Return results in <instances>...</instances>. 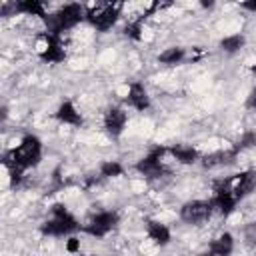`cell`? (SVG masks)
Listing matches in <instances>:
<instances>
[{"label":"cell","mask_w":256,"mask_h":256,"mask_svg":"<svg viewBox=\"0 0 256 256\" xmlns=\"http://www.w3.org/2000/svg\"><path fill=\"white\" fill-rule=\"evenodd\" d=\"M42 158V142L34 134H26L16 148H10L2 156V164L6 170H26L38 166Z\"/></svg>","instance_id":"obj_1"},{"label":"cell","mask_w":256,"mask_h":256,"mask_svg":"<svg viewBox=\"0 0 256 256\" xmlns=\"http://www.w3.org/2000/svg\"><path fill=\"white\" fill-rule=\"evenodd\" d=\"M86 18V8L82 4H66L60 10H56L54 14H50L44 22H46V32L60 36L64 30L74 28L76 24H80Z\"/></svg>","instance_id":"obj_2"},{"label":"cell","mask_w":256,"mask_h":256,"mask_svg":"<svg viewBox=\"0 0 256 256\" xmlns=\"http://www.w3.org/2000/svg\"><path fill=\"white\" fill-rule=\"evenodd\" d=\"M120 10H122V4H118V2H96L86 8V20L96 30L106 32L116 24Z\"/></svg>","instance_id":"obj_3"},{"label":"cell","mask_w":256,"mask_h":256,"mask_svg":"<svg viewBox=\"0 0 256 256\" xmlns=\"http://www.w3.org/2000/svg\"><path fill=\"white\" fill-rule=\"evenodd\" d=\"M166 152H168V148H164V146L152 148L142 160L136 162V170L140 174H144L146 178H160V176H164L168 172L166 166H164V162H162V156Z\"/></svg>","instance_id":"obj_4"},{"label":"cell","mask_w":256,"mask_h":256,"mask_svg":"<svg viewBox=\"0 0 256 256\" xmlns=\"http://www.w3.org/2000/svg\"><path fill=\"white\" fill-rule=\"evenodd\" d=\"M116 224H118V212H114V210H104V212L94 214V216L82 226V230H84L86 234H90V236L102 238V236H106L108 232H112V230L116 228Z\"/></svg>","instance_id":"obj_5"},{"label":"cell","mask_w":256,"mask_h":256,"mask_svg":"<svg viewBox=\"0 0 256 256\" xmlns=\"http://www.w3.org/2000/svg\"><path fill=\"white\" fill-rule=\"evenodd\" d=\"M214 212L212 200H190L180 208V218L186 224H202Z\"/></svg>","instance_id":"obj_6"},{"label":"cell","mask_w":256,"mask_h":256,"mask_svg":"<svg viewBox=\"0 0 256 256\" xmlns=\"http://www.w3.org/2000/svg\"><path fill=\"white\" fill-rule=\"evenodd\" d=\"M78 228H80V224L76 222V218L70 212H66V214L52 216L50 220L42 222L40 232L44 236H64V234H70V232H74Z\"/></svg>","instance_id":"obj_7"},{"label":"cell","mask_w":256,"mask_h":256,"mask_svg":"<svg viewBox=\"0 0 256 256\" xmlns=\"http://www.w3.org/2000/svg\"><path fill=\"white\" fill-rule=\"evenodd\" d=\"M40 40L44 42L42 50L38 52L40 60L58 64V62H62V60L66 58V50H64V46H62V42H60V36H54V34L44 32V34H40Z\"/></svg>","instance_id":"obj_8"},{"label":"cell","mask_w":256,"mask_h":256,"mask_svg":"<svg viewBox=\"0 0 256 256\" xmlns=\"http://www.w3.org/2000/svg\"><path fill=\"white\" fill-rule=\"evenodd\" d=\"M236 202H238V200H236L234 194H232V188H230L228 178L222 180V182H216V186H214V198H212L214 208H216L222 216H228V214L234 210Z\"/></svg>","instance_id":"obj_9"},{"label":"cell","mask_w":256,"mask_h":256,"mask_svg":"<svg viewBox=\"0 0 256 256\" xmlns=\"http://www.w3.org/2000/svg\"><path fill=\"white\" fill-rule=\"evenodd\" d=\"M228 182H230V188H232L234 198L236 200H242V198H246L256 188V172L254 170H244L240 174L230 176Z\"/></svg>","instance_id":"obj_10"},{"label":"cell","mask_w":256,"mask_h":256,"mask_svg":"<svg viewBox=\"0 0 256 256\" xmlns=\"http://www.w3.org/2000/svg\"><path fill=\"white\" fill-rule=\"evenodd\" d=\"M126 122H128V114H126L120 106H112V108H108V112L104 114V128H106V132H108L112 138H118V136L124 132Z\"/></svg>","instance_id":"obj_11"},{"label":"cell","mask_w":256,"mask_h":256,"mask_svg":"<svg viewBox=\"0 0 256 256\" xmlns=\"http://www.w3.org/2000/svg\"><path fill=\"white\" fill-rule=\"evenodd\" d=\"M126 102H128L132 108L140 110V112L148 110V108H150V96H148V92H146L144 84H140V82H132V84H130V88H128Z\"/></svg>","instance_id":"obj_12"},{"label":"cell","mask_w":256,"mask_h":256,"mask_svg":"<svg viewBox=\"0 0 256 256\" xmlns=\"http://www.w3.org/2000/svg\"><path fill=\"white\" fill-rule=\"evenodd\" d=\"M56 120H60L62 124H70V126H82V114L76 110V106L70 102V100H64L58 110H56Z\"/></svg>","instance_id":"obj_13"},{"label":"cell","mask_w":256,"mask_h":256,"mask_svg":"<svg viewBox=\"0 0 256 256\" xmlns=\"http://www.w3.org/2000/svg\"><path fill=\"white\" fill-rule=\"evenodd\" d=\"M146 234L158 246H166L170 242V230L158 220H148L146 222Z\"/></svg>","instance_id":"obj_14"},{"label":"cell","mask_w":256,"mask_h":256,"mask_svg":"<svg viewBox=\"0 0 256 256\" xmlns=\"http://www.w3.org/2000/svg\"><path fill=\"white\" fill-rule=\"evenodd\" d=\"M236 154L232 150H216V152H210L206 156H202V166L206 170L210 168H216V166H224V164H230L234 162Z\"/></svg>","instance_id":"obj_15"},{"label":"cell","mask_w":256,"mask_h":256,"mask_svg":"<svg viewBox=\"0 0 256 256\" xmlns=\"http://www.w3.org/2000/svg\"><path fill=\"white\" fill-rule=\"evenodd\" d=\"M214 256H230L232 250H234V236L230 232H222L218 238H214L210 242V248H208Z\"/></svg>","instance_id":"obj_16"},{"label":"cell","mask_w":256,"mask_h":256,"mask_svg":"<svg viewBox=\"0 0 256 256\" xmlns=\"http://www.w3.org/2000/svg\"><path fill=\"white\" fill-rule=\"evenodd\" d=\"M16 6V12L20 14H28V16H38L42 20H46L50 14H46L44 10V4L40 0H20V2H14Z\"/></svg>","instance_id":"obj_17"},{"label":"cell","mask_w":256,"mask_h":256,"mask_svg":"<svg viewBox=\"0 0 256 256\" xmlns=\"http://www.w3.org/2000/svg\"><path fill=\"white\" fill-rule=\"evenodd\" d=\"M168 152H170L180 164H194V162L198 160V150L192 148V146H186V144L172 146V148H168Z\"/></svg>","instance_id":"obj_18"},{"label":"cell","mask_w":256,"mask_h":256,"mask_svg":"<svg viewBox=\"0 0 256 256\" xmlns=\"http://www.w3.org/2000/svg\"><path fill=\"white\" fill-rule=\"evenodd\" d=\"M184 56H186L184 48H180V46H170V48H166L164 52L158 54V62L168 64V66H174V64H180V62L184 60Z\"/></svg>","instance_id":"obj_19"},{"label":"cell","mask_w":256,"mask_h":256,"mask_svg":"<svg viewBox=\"0 0 256 256\" xmlns=\"http://www.w3.org/2000/svg\"><path fill=\"white\" fill-rule=\"evenodd\" d=\"M244 42L246 40H244L242 34H230V36H226V38L220 40V48L224 52H228V54H234V52H238L244 46Z\"/></svg>","instance_id":"obj_20"},{"label":"cell","mask_w":256,"mask_h":256,"mask_svg":"<svg viewBox=\"0 0 256 256\" xmlns=\"http://www.w3.org/2000/svg\"><path fill=\"white\" fill-rule=\"evenodd\" d=\"M122 172H124V168H122V164L116 162V160H106V162L100 164V176H102V178L122 176Z\"/></svg>","instance_id":"obj_21"},{"label":"cell","mask_w":256,"mask_h":256,"mask_svg":"<svg viewBox=\"0 0 256 256\" xmlns=\"http://www.w3.org/2000/svg\"><path fill=\"white\" fill-rule=\"evenodd\" d=\"M252 146H256V132H254V130H248V132H244V134L240 136V140L234 144L232 152L238 156V152L248 150V148H252Z\"/></svg>","instance_id":"obj_22"},{"label":"cell","mask_w":256,"mask_h":256,"mask_svg":"<svg viewBox=\"0 0 256 256\" xmlns=\"http://www.w3.org/2000/svg\"><path fill=\"white\" fill-rule=\"evenodd\" d=\"M142 20H144V16H140V18L128 22V24L124 26V30H122L124 36L132 38V40H140V38H142Z\"/></svg>","instance_id":"obj_23"},{"label":"cell","mask_w":256,"mask_h":256,"mask_svg":"<svg viewBox=\"0 0 256 256\" xmlns=\"http://www.w3.org/2000/svg\"><path fill=\"white\" fill-rule=\"evenodd\" d=\"M66 250H68L70 254H76V252L80 250V240L74 238V236H70V238L66 240Z\"/></svg>","instance_id":"obj_24"},{"label":"cell","mask_w":256,"mask_h":256,"mask_svg":"<svg viewBox=\"0 0 256 256\" xmlns=\"http://www.w3.org/2000/svg\"><path fill=\"white\" fill-rule=\"evenodd\" d=\"M246 108L252 110V112H256V88L250 90V94H248V98H246Z\"/></svg>","instance_id":"obj_25"},{"label":"cell","mask_w":256,"mask_h":256,"mask_svg":"<svg viewBox=\"0 0 256 256\" xmlns=\"http://www.w3.org/2000/svg\"><path fill=\"white\" fill-rule=\"evenodd\" d=\"M244 10H250V12H256V0H246V2H242L240 4Z\"/></svg>","instance_id":"obj_26"},{"label":"cell","mask_w":256,"mask_h":256,"mask_svg":"<svg viewBox=\"0 0 256 256\" xmlns=\"http://www.w3.org/2000/svg\"><path fill=\"white\" fill-rule=\"evenodd\" d=\"M202 6L204 8H210V6H214V2H202Z\"/></svg>","instance_id":"obj_27"},{"label":"cell","mask_w":256,"mask_h":256,"mask_svg":"<svg viewBox=\"0 0 256 256\" xmlns=\"http://www.w3.org/2000/svg\"><path fill=\"white\" fill-rule=\"evenodd\" d=\"M198 256H214L210 250H206V252H202V254H198Z\"/></svg>","instance_id":"obj_28"},{"label":"cell","mask_w":256,"mask_h":256,"mask_svg":"<svg viewBox=\"0 0 256 256\" xmlns=\"http://www.w3.org/2000/svg\"><path fill=\"white\" fill-rule=\"evenodd\" d=\"M88 256H94V254H88Z\"/></svg>","instance_id":"obj_29"}]
</instances>
